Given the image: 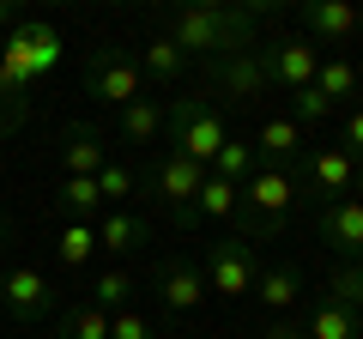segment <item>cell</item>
<instances>
[{
    "instance_id": "obj_1",
    "label": "cell",
    "mask_w": 363,
    "mask_h": 339,
    "mask_svg": "<svg viewBox=\"0 0 363 339\" xmlns=\"http://www.w3.org/2000/svg\"><path fill=\"white\" fill-rule=\"evenodd\" d=\"M272 6H182L169 18V43H176L188 61L206 55V61H224L236 49H255V25Z\"/></svg>"
},
{
    "instance_id": "obj_2",
    "label": "cell",
    "mask_w": 363,
    "mask_h": 339,
    "mask_svg": "<svg viewBox=\"0 0 363 339\" xmlns=\"http://www.w3.org/2000/svg\"><path fill=\"white\" fill-rule=\"evenodd\" d=\"M303 200V182H297V170H279V164H255V176L242 182V230L236 236H279L291 224V206Z\"/></svg>"
},
{
    "instance_id": "obj_3",
    "label": "cell",
    "mask_w": 363,
    "mask_h": 339,
    "mask_svg": "<svg viewBox=\"0 0 363 339\" xmlns=\"http://www.w3.org/2000/svg\"><path fill=\"white\" fill-rule=\"evenodd\" d=\"M164 133H169V152L194 157L200 170H212V157H218V145L230 140L218 121V109H206L200 97H176V104L164 109Z\"/></svg>"
},
{
    "instance_id": "obj_4",
    "label": "cell",
    "mask_w": 363,
    "mask_h": 339,
    "mask_svg": "<svg viewBox=\"0 0 363 339\" xmlns=\"http://www.w3.org/2000/svg\"><path fill=\"white\" fill-rule=\"evenodd\" d=\"M200 182H206V170H200L194 157H182V152L152 157V170H145V194H152L157 206H169L182 224H194V194H200Z\"/></svg>"
},
{
    "instance_id": "obj_5",
    "label": "cell",
    "mask_w": 363,
    "mask_h": 339,
    "mask_svg": "<svg viewBox=\"0 0 363 339\" xmlns=\"http://www.w3.org/2000/svg\"><path fill=\"white\" fill-rule=\"evenodd\" d=\"M260 61H267V79L279 85V91H309L315 73H321V49H315L309 37H272L260 43Z\"/></svg>"
},
{
    "instance_id": "obj_6",
    "label": "cell",
    "mask_w": 363,
    "mask_h": 339,
    "mask_svg": "<svg viewBox=\"0 0 363 339\" xmlns=\"http://www.w3.org/2000/svg\"><path fill=\"white\" fill-rule=\"evenodd\" d=\"M200 273H206V291H218V297H248L255 279H260L255 243H248V236H224V243H212V255H206Z\"/></svg>"
},
{
    "instance_id": "obj_7",
    "label": "cell",
    "mask_w": 363,
    "mask_h": 339,
    "mask_svg": "<svg viewBox=\"0 0 363 339\" xmlns=\"http://www.w3.org/2000/svg\"><path fill=\"white\" fill-rule=\"evenodd\" d=\"M0 303H6L13 321H43V315L61 309V291L49 285L43 267H6L0 273Z\"/></svg>"
},
{
    "instance_id": "obj_8",
    "label": "cell",
    "mask_w": 363,
    "mask_h": 339,
    "mask_svg": "<svg viewBox=\"0 0 363 339\" xmlns=\"http://www.w3.org/2000/svg\"><path fill=\"white\" fill-rule=\"evenodd\" d=\"M85 91L109 109H128L145 97V73H140V61H121V55L104 49V55H91V67H85Z\"/></svg>"
},
{
    "instance_id": "obj_9",
    "label": "cell",
    "mask_w": 363,
    "mask_h": 339,
    "mask_svg": "<svg viewBox=\"0 0 363 339\" xmlns=\"http://www.w3.org/2000/svg\"><path fill=\"white\" fill-rule=\"evenodd\" d=\"M315 230H321V243L333 248L339 261H363V200H333V206L315 212Z\"/></svg>"
},
{
    "instance_id": "obj_10",
    "label": "cell",
    "mask_w": 363,
    "mask_h": 339,
    "mask_svg": "<svg viewBox=\"0 0 363 339\" xmlns=\"http://www.w3.org/2000/svg\"><path fill=\"white\" fill-rule=\"evenodd\" d=\"M212 79H218V91L236 97V104H255L260 91H272L260 49H236V55H224V61H212Z\"/></svg>"
},
{
    "instance_id": "obj_11",
    "label": "cell",
    "mask_w": 363,
    "mask_h": 339,
    "mask_svg": "<svg viewBox=\"0 0 363 339\" xmlns=\"http://www.w3.org/2000/svg\"><path fill=\"white\" fill-rule=\"evenodd\" d=\"M303 194L315 200V206H333V200L351 194V152H339V145H327V152L309 157V170L297 176Z\"/></svg>"
},
{
    "instance_id": "obj_12",
    "label": "cell",
    "mask_w": 363,
    "mask_h": 339,
    "mask_svg": "<svg viewBox=\"0 0 363 339\" xmlns=\"http://www.w3.org/2000/svg\"><path fill=\"white\" fill-rule=\"evenodd\" d=\"M206 303V273H200L194 261H169L157 267V309L164 315H188Z\"/></svg>"
},
{
    "instance_id": "obj_13",
    "label": "cell",
    "mask_w": 363,
    "mask_h": 339,
    "mask_svg": "<svg viewBox=\"0 0 363 339\" xmlns=\"http://www.w3.org/2000/svg\"><path fill=\"white\" fill-rule=\"evenodd\" d=\"M297 18H303V37L309 43H351L363 30V13L345 6V0H309Z\"/></svg>"
},
{
    "instance_id": "obj_14",
    "label": "cell",
    "mask_w": 363,
    "mask_h": 339,
    "mask_svg": "<svg viewBox=\"0 0 363 339\" xmlns=\"http://www.w3.org/2000/svg\"><path fill=\"white\" fill-rule=\"evenodd\" d=\"M255 297L267 303L272 315L297 309V303H303V267H297V261H272V267H260V279H255Z\"/></svg>"
},
{
    "instance_id": "obj_15",
    "label": "cell",
    "mask_w": 363,
    "mask_h": 339,
    "mask_svg": "<svg viewBox=\"0 0 363 339\" xmlns=\"http://www.w3.org/2000/svg\"><path fill=\"white\" fill-rule=\"evenodd\" d=\"M109 164V152H104V133L97 128H67V140H61V176H97V170Z\"/></svg>"
},
{
    "instance_id": "obj_16",
    "label": "cell",
    "mask_w": 363,
    "mask_h": 339,
    "mask_svg": "<svg viewBox=\"0 0 363 339\" xmlns=\"http://www.w3.org/2000/svg\"><path fill=\"white\" fill-rule=\"evenodd\" d=\"M248 145H255V152L267 157V164L291 170V164H297V152H303V128H297L291 116H272V121H260V133H255Z\"/></svg>"
},
{
    "instance_id": "obj_17",
    "label": "cell",
    "mask_w": 363,
    "mask_h": 339,
    "mask_svg": "<svg viewBox=\"0 0 363 339\" xmlns=\"http://www.w3.org/2000/svg\"><path fill=\"white\" fill-rule=\"evenodd\" d=\"M97 230V248H109V255H128V248H140L145 236H152V224L140 218V212H128V206H109L104 218L91 224Z\"/></svg>"
},
{
    "instance_id": "obj_18",
    "label": "cell",
    "mask_w": 363,
    "mask_h": 339,
    "mask_svg": "<svg viewBox=\"0 0 363 339\" xmlns=\"http://www.w3.org/2000/svg\"><path fill=\"white\" fill-rule=\"evenodd\" d=\"M303 333H309V339H357V333H363V315L345 309V303H333V297H315Z\"/></svg>"
},
{
    "instance_id": "obj_19",
    "label": "cell",
    "mask_w": 363,
    "mask_h": 339,
    "mask_svg": "<svg viewBox=\"0 0 363 339\" xmlns=\"http://www.w3.org/2000/svg\"><path fill=\"white\" fill-rule=\"evenodd\" d=\"M121 140H128V145H157V140H164V104H157V97L128 104V109H121Z\"/></svg>"
},
{
    "instance_id": "obj_20",
    "label": "cell",
    "mask_w": 363,
    "mask_h": 339,
    "mask_svg": "<svg viewBox=\"0 0 363 339\" xmlns=\"http://www.w3.org/2000/svg\"><path fill=\"white\" fill-rule=\"evenodd\" d=\"M61 212L73 224H97V218H104V194H97V182H91V176H61Z\"/></svg>"
},
{
    "instance_id": "obj_21",
    "label": "cell",
    "mask_w": 363,
    "mask_h": 339,
    "mask_svg": "<svg viewBox=\"0 0 363 339\" xmlns=\"http://www.w3.org/2000/svg\"><path fill=\"white\" fill-rule=\"evenodd\" d=\"M140 73H145V79H157V85H169V79H182V73H188V55H182L176 43H169V30H157V37L145 43Z\"/></svg>"
},
{
    "instance_id": "obj_22",
    "label": "cell",
    "mask_w": 363,
    "mask_h": 339,
    "mask_svg": "<svg viewBox=\"0 0 363 339\" xmlns=\"http://www.w3.org/2000/svg\"><path fill=\"white\" fill-rule=\"evenodd\" d=\"M236 212H242V188L218 182L206 170V182H200V194H194V218H236Z\"/></svg>"
},
{
    "instance_id": "obj_23",
    "label": "cell",
    "mask_w": 363,
    "mask_h": 339,
    "mask_svg": "<svg viewBox=\"0 0 363 339\" xmlns=\"http://www.w3.org/2000/svg\"><path fill=\"white\" fill-rule=\"evenodd\" d=\"M85 303H97L104 315L128 309V303H133V273H128V267H104V273L91 279V297Z\"/></svg>"
},
{
    "instance_id": "obj_24",
    "label": "cell",
    "mask_w": 363,
    "mask_h": 339,
    "mask_svg": "<svg viewBox=\"0 0 363 339\" xmlns=\"http://www.w3.org/2000/svg\"><path fill=\"white\" fill-rule=\"evenodd\" d=\"M363 79H357V67L345 61V55H321V73H315V91L327 97V104H339V97H351Z\"/></svg>"
},
{
    "instance_id": "obj_25",
    "label": "cell",
    "mask_w": 363,
    "mask_h": 339,
    "mask_svg": "<svg viewBox=\"0 0 363 339\" xmlns=\"http://www.w3.org/2000/svg\"><path fill=\"white\" fill-rule=\"evenodd\" d=\"M91 182H97V194H104V212H109V206H128V200L140 194V176H133L128 164H116V157H109V164L97 170Z\"/></svg>"
},
{
    "instance_id": "obj_26",
    "label": "cell",
    "mask_w": 363,
    "mask_h": 339,
    "mask_svg": "<svg viewBox=\"0 0 363 339\" xmlns=\"http://www.w3.org/2000/svg\"><path fill=\"white\" fill-rule=\"evenodd\" d=\"M212 176L242 188L248 176H255V145H248V140H224V145H218V157H212Z\"/></svg>"
},
{
    "instance_id": "obj_27",
    "label": "cell",
    "mask_w": 363,
    "mask_h": 339,
    "mask_svg": "<svg viewBox=\"0 0 363 339\" xmlns=\"http://www.w3.org/2000/svg\"><path fill=\"white\" fill-rule=\"evenodd\" d=\"M61 339H109V315L97 303H73L61 315Z\"/></svg>"
},
{
    "instance_id": "obj_28",
    "label": "cell",
    "mask_w": 363,
    "mask_h": 339,
    "mask_svg": "<svg viewBox=\"0 0 363 339\" xmlns=\"http://www.w3.org/2000/svg\"><path fill=\"white\" fill-rule=\"evenodd\" d=\"M327 297L363 315V261H339L333 273H327Z\"/></svg>"
},
{
    "instance_id": "obj_29",
    "label": "cell",
    "mask_w": 363,
    "mask_h": 339,
    "mask_svg": "<svg viewBox=\"0 0 363 339\" xmlns=\"http://www.w3.org/2000/svg\"><path fill=\"white\" fill-rule=\"evenodd\" d=\"M55 255H61V267H85L91 255H97V230L91 224H61V243H55Z\"/></svg>"
},
{
    "instance_id": "obj_30",
    "label": "cell",
    "mask_w": 363,
    "mask_h": 339,
    "mask_svg": "<svg viewBox=\"0 0 363 339\" xmlns=\"http://www.w3.org/2000/svg\"><path fill=\"white\" fill-rule=\"evenodd\" d=\"M109 339H157V321L140 309H116L109 315Z\"/></svg>"
},
{
    "instance_id": "obj_31",
    "label": "cell",
    "mask_w": 363,
    "mask_h": 339,
    "mask_svg": "<svg viewBox=\"0 0 363 339\" xmlns=\"http://www.w3.org/2000/svg\"><path fill=\"white\" fill-rule=\"evenodd\" d=\"M291 104H297V116H291V121H297V128H315V121H321V116H333V104H327V97L315 91V85H309V91H297V97H291Z\"/></svg>"
},
{
    "instance_id": "obj_32",
    "label": "cell",
    "mask_w": 363,
    "mask_h": 339,
    "mask_svg": "<svg viewBox=\"0 0 363 339\" xmlns=\"http://www.w3.org/2000/svg\"><path fill=\"white\" fill-rule=\"evenodd\" d=\"M339 152H351V157H363V109H345V121H339Z\"/></svg>"
},
{
    "instance_id": "obj_33",
    "label": "cell",
    "mask_w": 363,
    "mask_h": 339,
    "mask_svg": "<svg viewBox=\"0 0 363 339\" xmlns=\"http://www.w3.org/2000/svg\"><path fill=\"white\" fill-rule=\"evenodd\" d=\"M267 339H309V333H303V321H272Z\"/></svg>"
},
{
    "instance_id": "obj_34",
    "label": "cell",
    "mask_w": 363,
    "mask_h": 339,
    "mask_svg": "<svg viewBox=\"0 0 363 339\" xmlns=\"http://www.w3.org/2000/svg\"><path fill=\"white\" fill-rule=\"evenodd\" d=\"M351 194H363V157H351Z\"/></svg>"
},
{
    "instance_id": "obj_35",
    "label": "cell",
    "mask_w": 363,
    "mask_h": 339,
    "mask_svg": "<svg viewBox=\"0 0 363 339\" xmlns=\"http://www.w3.org/2000/svg\"><path fill=\"white\" fill-rule=\"evenodd\" d=\"M6 230H13V224H6V212H0V243H6Z\"/></svg>"
},
{
    "instance_id": "obj_36",
    "label": "cell",
    "mask_w": 363,
    "mask_h": 339,
    "mask_svg": "<svg viewBox=\"0 0 363 339\" xmlns=\"http://www.w3.org/2000/svg\"><path fill=\"white\" fill-rule=\"evenodd\" d=\"M357 79H363V67H357Z\"/></svg>"
}]
</instances>
